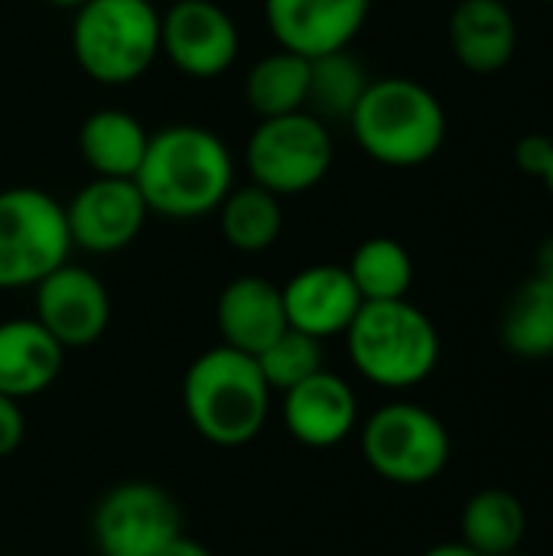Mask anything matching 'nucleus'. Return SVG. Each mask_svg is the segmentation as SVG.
I'll return each instance as SVG.
<instances>
[{"mask_svg":"<svg viewBox=\"0 0 553 556\" xmlns=\"http://www.w3.org/2000/svg\"><path fill=\"white\" fill-rule=\"evenodd\" d=\"M553 156V140L544 134H528L518 140L515 147V163L525 176H535V179H544L548 166H551Z\"/></svg>","mask_w":553,"mask_h":556,"instance_id":"obj_27","label":"nucleus"},{"mask_svg":"<svg viewBox=\"0 0 553 556\" xmlns=\"http://www.w3.org/2000/svg\"><path fill=\"white\" fill-rule=\"evenodd\" d=\"M502 345L528 362L553 355V283L528 277L505 303L499 323Z\"/></svg>","mask_w":553,"mask_h":556,"instance_id":"obj_21","label":"nucleus"},{"mask_svg":"<svg viewBox=\"0 0 553 556\" xmlns=\"http://www.w3.org/2000/svg\"><path fill=\"white\" fill-rule=\"evenodd\" d=\"M150 212L192 222L218 212L235 189V160L225 140L199 124H169L150 134L134 176Z\"/></svg>","mask_w":553,"mask_h":556,"instance_id":"obj_1","label":"nucleus"},{"mask_svg":"<svg viewBox=\"0 0 553 556\" xmlns=\"http://www.w3.org/2000/svg\"><path fill=\"white\" fill-rule=\"evenodd\" d=\"M238 49V26L215 0H176L160 16V52L189 78L225 75Z\"/></svg>","mask_w":553,"mask_h":556,"instance_id":"obj_10","label":"nucleus"},{"mask_svg":"<svg viewBox=\"0 0 553 556\" xmlns=\"http://www.w3.org/2000/svg\"><path fill=\"white\" fill-rule=\"evenodd\" d=\"M183 407L192 430L212 446L251 443L271 414V384L257 358L231 345L202 352L183 378Z\"/></svg>","mask_w":553,"mask_h":556,"instance_id":"obj_2","label":"nucleus"},{"mask_svg":"<svg viewBox=\"0 0 553 556\" xmlns=\"http://www.w3.org/2000/svg\"><path fill=\"white\" fill-rule=\"evenodd\" d=\"M280 293H284L287 326L319 342L332 336H345V329L352 326V319L365 303L349 270L339 264H313L300 270L280 287Z\"/></svg>","mask_w":553,"mask_h":556,"instance_id":"obj_14","label":"nucleus"},{"mask_svg":"<svg viewBox=\"0 0 553 556\" xmlns=\"http://www.w3.org/2000/svg\"><path fill=\"white\" fill-rule=\"evenodd\" d=\"M447 33L456 62L476 75L502 72L518 49V20L505 0H456Z\"/></svg>","mask_w":553,"mask_h":556,"instance_id":"obj_16","label":"nucleus"},{"mask_svg":"<svg viewBox=\"0 0 553 556\" xmlns=\"http://www.w3.org/2000/svg\"><path fill=\"white\" fill-rule=\"evenodd\" d=\"M91 534L101 556H156L183 534V508L153 482H121L98 502Z\"/></svg>","mask_w":553,"mask_h":556,"instance_id":"obj_9","label":"nucleus"},{"mask_svg":"<svg viewBox=\"0 0 553 556\" xmlns=\"http://www.w3.org/2000/svg\"><path fill=\"white\" fill-rule=\"evenodd\" d=\"M365 88H368V72L349 49L310 59V98H306V108H313L310 114H316L319 121L323 117L349 121L355 104L362 101Z\"/></svg>","mask_w":553,"mask_h":556,"instance_id":"obj_25","label":"nucleus"},{"mask_svg":"<svg viewBox=\"0 0 553 556\" xmlns=\"http://www.w3.org/2000/svg\"><path fill=\"white\" fill-rule=\"evenodd\" d=\"M23 437H26V417H23L20 401L0 394V459L13 456L20 450Z\"/></svg>","mask_w":553,"mask_h":556,"instance_id":"obj_28","label":"nucleus"},{"mask_svg":"<svg viewBox=\"0 0 553 556\" xmlns=\"http://www.w3.org/2000/svg\"><path fill=\"white\" fill-rule=\"evenodd\" d=\"M36 323L62 345L85 349L95 345L111 323L108 287L78 264H62L36 287Z\"/></svg>","mask_w":553,"mask_h":556,"instance_id":"obj_11","label":"nucleus"},{"mask_svg":"<svg viewBox=\"0 0 553 556\" xmlns=\"http://www.w3.org/2000/svg\"><path fill=\"white\" fill-rule=\"evenodd\" d=\"M538 3H553V0H538Z\"/></svg>","mask_w":553,"mask_h":556,"instance_id":"obj_35","label":"nucleus"},{"mask_svg":"<svg viewBox=\"0 0 553 556\" xmlns=\"http://www.w3.org/2000/svg\"><path fill=\"white\" fill-rule=\"evenodd\" d=\"M345 270L365 303L404 300L414 283V261H411L407 248L385 235L362 241Z\"/></svg>","mask_w":553,"mask_h":556,"instance_id":"obj_24","label":"nucleus"},{"mask_svg":"<svg viewBox=\"0 0 553 556\" xmlns=\"http://www.w3.org/2000/svg\"><path fill=\"white\" fill-rule=\"evenodd\" d=\"M505 556H528V554H521V551H512V554H505Z\"/></svg>","mask_w":553,"mask_h":556,"instance_id":"obj_34","label":"nucleus"},{"mask_svg":"<svg viewBox=\"0 0 553 556\" xmlns=\"http://www.w3.org/2000/svg\"><path fill=\"white\" fill-rule=\"evenodd\" d=\"M420 556H482V554H476L473 547H466V544L460 541V544H437V547H430L427 554H420Z\"/></svg>","mask_w":553,"mask_h":556,"instance_id":"obj_31","label":"nucleus"},{"mask_svg":"<svg viewBox=\"0 0 553 556\" xmlns=\"http://www.w3.org/2000/svg\"><path fill=\"white\" fill-rule=\"evenodd\" d=\"M345 342L355 371L388 391L424 384L440 362V332L407 296L362 303L345 329Z\"/></svg>","mask_w":553,"mask_h":556,"instance_id":"obj_4","label":"nucleus"},{"mask_svg":"<svg viewBox=\"0 0 553 556\" xmlns=\"http://www.w3.org/2000/svg\"><path fill=\"white\" fill-rule=\"evenodd\" d=\"M332 137L310 111L264 117L244 150L251 182L274 195H300L316 189L332 169Z\"/></svg>","mask_w":553,"mask_h":556,"instance_id":"obj_7","label":"nucleus"},{"mask_svg":"<svg viewBox=\"0 0 553 556\" xmlns=\"http://www.w3.org/2000/svg\"><path fill=\"white\" fill-rule=\"evenodd\" d=\"M450 433L420 404H388L362 427V456L375 476L394 485H427L450 463Z\"/></svg>","mask_w":553,"mask_h":556,"instance_id":"obj_8","label":"nucleus"},{"mask_svg":"<svg viewBox=\"0 0 553 556\" xmlns=\"http://www.w3.org/2000/svg\"><path fill=\"white\" fill-rule=\"evenodd\" d=\"M65 349L36 319L0 323V394L26 401L55 384Z\"/></svg>","mask_w":553,"mask_h":556,"instance_id":"obj_18","label":"nucleus"},{"mask_svg":"<svg viewBox=\"0 0 553 556\" xmlns=\"http://www.w3.org/2000/svg\"><path fill=\"white\" fill-rule=\"evenodd\" d=\"M352 134L381 166L414 169L430 163L447 140V111L440 98L414 78H375L355 104Z\"/></svg>","mask_w":553,"mask_h":556,"instance_id":"obj_3","label":"nucleus"},{"mask_svg":"<svg viewBox=\"0 0 553 556\" xmlns=\"http://www.w3.org/2000/svg\"><path fill=\"white\" fill-rule=\"evenodd\" d=\"M49 7H59V10H78L85 0H46Z\"/></svg>","mask_w":553,"mask_h":556,"instance_id":"obj_32","label":"nucleus"},{"mask_svg":"<svg viewBox=\"0 0 553 556\" xmlns=\"http://www.w3.org/2000/svg\"><path fill=\"white\" fill-rule=\"evenodd\" d=\"M372 13V0H264V20L280 49L303 59L349 49Z\"/></svg>","mask_w":553,"mask_h":556,"instance_id":"obj_13","label":"nucleus"},{"mask_svg":"<svg viewBox=\"0 0 553 556\" xmlns=\"http://www.w3.org/2000/svg\"><path fill=\"white\" fill-rule=\"evenodd\" d=\"M156 556H215L205 544H199V541H192V538H186V534H179V538H173L163 551Z\"/></svg>","mask_w":553,"mask_h":556,"instance_id":"obj_29","label":"nucleus"},{"mask_svg":"<svg viewBox=\"0 0 553 556\" xmlns=\"http://www.w3.org/2000/svg\"><path fill=\"white\" fill-rule=\"evenodd\" d=\"M150 208L134 179L95 176L65 205L72 248L88 254H117L140 235Z\"/></svg>","mask_w":553,"mask_h":556,"instance_id":"obj_12","label":"nucleus"},{"mask_svg":"<svg viewBox=\"0 0 553 556\" xmlns=\"http://www.w3.org/2000/svg\"><path fill=\"white\" fill-rule=\"evenodd\" d=\"M257 358V368L264 375V381L271 384V391H290L300 381H306L310 375L323 371V342L297 332V329H284Z\"/></svg>","mask_w":553,"mask_h":556,"instance_id":"obj_26","label":"nucleus"},{"mask_svg":"<svg viewBox=\"0 0 553 556\" xmlns=\"http://www.w3.org/2000/svg\"><path fill=\"white\" fill-rule=\"evenodd\" d=\"M284 424L310 450L339 446L359 424V401L345 378L316 371L284 394Z\"/></svg>","mask_w":553,"mask_h":556,"instance_id":"obj_15","label":"nucleus"},{"mask_svg":"<svg viewBox=\"0 0 553 556\" xmlns=\"http://www.w3.org/2000/svg\"><path fill=\"white\" fill-rule=\"evenodd\" d=\"M244 94L251 111L264 117H280L293 111H306L310 98V59L277 49L257 59L244 78Z\"/></svg>","mask_w":553,"mask_h":556,"instance_id":"obj_22","label":"nucleus"},{"mask_svg":"<svg viewBox=\"0 0 553 556\" xmlns=\"http://www.w3.org/2000/svg\"><path fill=\"white\" fill-rule=\"evenodd\" d=\"M544 186L553 192V156H551V166H548V173H544Z\"/></svg>","mask_w":553,"mask_h":556,"instance_id":"obj_33","label":"nucleus"},{"mask_svg":"<svg viewBox=\"0 0 553 556\" xmlns=\"http://www.w3.org/2000/svg\"><path fill=\"white\" fill-rule=\"evenodd\" d=\"M531 277L553 283V235L538 244V251H535V274Z\"/></svg>","mask_w":553,"mask_h":556,"instance_id":"obj_30","label":"nucleus"},{"mask_svg":"<svg viewBox=\"0 0 553 556\" xmlns=\"http://www.w3.org/2000/svg\"><path fill=\"white\" fill-rule=\"evenodd\" d=\"M72 55L98 85H130L160 55L153 0H85L72 20Z\"/></svg>","mask_w":553,"mask_h":556,"instance_id":"obj_5","label":"nucleus"},{"mask_svg":"<svg viewBox=\"0 0 553 556\" xmlns=\"http://www.w3.org/2000/svg\"><path fill=\"white\" fill-rule=\"evenodd\" d=\"M215 323L225 339L222 345L261 355L287 329L284 293L264 277H238L222 290Z\"/></svg>","mask_w":553,"mask_h":556,"instance_id":"obj_17","label":"nucleus"},{"mask_svg":"<svg viewBox=\"0 0 553 556\" xmlns=\"http://www.w3.org/2000/svg\"><path fill=\"white\" fill-rule=\"evenodd\" d=\"M72 254L65 205L33 186L0 192V290H26Z\"/></svg>","mask_w":553,"mask_h":556,"instance_id":"obj_6","label":"nucleus"},{"mask_svg":"<svg viewBox=\"0 0 553 556\" xmlns=\"http://www.w3.org/2000/svg\"><path fill=\"white\" fill-rule=\"evenodd\" d=\"M218 225H222L225 241L235 251L261 254L284 231L280 195H274V192H267V189H261L254 182L251 186H238L218 205Z\"/></svg>","mask_w":553,"mask_h":556,"instance_id":"obj_23","label":"nucleus"},{"mask_svg":"<svg viewBox=\"0 0 553 556\" xmlns=\"http://www.w3.org/2000/svg\"><path fill=\"white\" fill-rule=\"evenodd\" d=\"M150 134L147 127L117 108H101L88 114L78 127V153L91 166L95 176L108 179H134L143 153H147Z\"/></svg>","mask_w":553,"mask_h":556,"instance_id":"obj_19","label":"nucleus"},{"mask_svg":"<svg viewBox=\"0 0 553 556\" xmlns=\"http://www.w3.org/2000/svg\"><path fill=\"white\" fill-rule=\"evenodd\" d=\"M463 544L482 556H505L521 551L528 515L525 505L505 489H482L476 492L460 518Z\"/></svg>","mask_w":553,"mask_h":556,"instance_id":"obj_20","label":"nucleus"}]
</instances>
